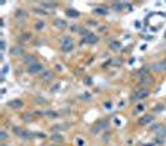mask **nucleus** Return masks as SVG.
<instances>
[{"mask_svg":"<svg viewBox=\"0 0 166 146\" xmlns=\"http://www.w3.org/2000/svg\"><path fill=\"white\" fill-rule=\"evenodd\" d=\"M109 48L111 49V50H114V51H119L121 49V43L118 41V40H113L111 43L109 44Z\"/></svg>","mask_w":166,"mask_h":146,"instance_id":"4468645a","label":"nucleus"},{"mask_svg":"<svg viewBox=\"0 0 166 146\" xmlns=\"http://www.w3.org/2000/svg\"><path fill=\"white\" fill-rule=\"evenodd\" d=\"M44 6H55V3H43Z\"/></svg>","mask_w":166,"mask_h":146,"instance_id":"7c9ffc66","label":"nucleus"},{"mask_svg":"<svg viewBox=\"0 0 166 146\" xmlns=\"http://www.w3.org/2000/svg\"><path fill=\"white\" fill-rule=\"evenodd\" d=\"M94 13L98 14V15H106V14H107V9L104 8V6H98V8L94 10Z\"/></svg>","mask_w":166,"mask_h":146,"instance_id":"f3484780","label":"nucleus"},{"mask_svg":"<svg viewBox=\"0 0 166 146\" xmlns=\"http://www.w3.org/2000/svg\"><path fill=\"white\" fill-rule=\"evenodd\" d=\"M23 119H24L25 121H31V115H29V114H24V115H23Z\"/></svg>","mask_w":166,"mask_h":146,"instance_id":"bb28decb","label":"nucleus"},{"mask_svg":"<svg viewBox=\"0 0 166 146\" xmlns=\"http://www.w3.org/2000/svg\"><path fill=\"white\" fill-rule=\"evenodd\" d=\"M48 116H51V117H56L58 115L56 114H55V113H52V111H48V113H45Z\"/></svg>","mask_w":166,"mask_h":146,"instance_id":"cd10ccee","label":"nucleus"},{"mask_svg":"<svg viewBox=\"0 0 166 146\" xmlns=\"http://www.w3.org/2000/svg\"><path fill=\"white\" fill-rule=\"evenodd\" d=\"M150 69L152 71H155V72H162V71H165L166 70V59L152 63L151 66H150Z\"/></svg>","mask_w":166,"mask_h":146,"instance_id":"423d86ee","label":"nucleus"},{"mask_svg":"<svg viewBox=\"0 0 166 146\" xmlns=\"http://www.w3.org/2000/svg\"><path fill=\"white\" fill-rule=\"evenodd\" d=\"M136 110H137V111H142V110H144V105H142V104L137 105V106H136Z\"/></svg>","mask_w":166,"mask_h":146,"instance_id":"c85d7f7f","label":"nucleus"},{"mask_svg":"<svg viewBox=\"0 0 166 146\" xmlns=\"http://www.w3.org/2000/svg\"><path fill=\"white\" fill-rule=\"evenodd\" d=\"M26 71L29 72V74H38V72H40V71H44L43 70V65L40 64V63H34V64H31V65H29L28 66V69H26Z\"/></svg>","mask_w":166,"mask_h":146,"instance_id":"0eeeda50","label":"nucleus"},{"mask_svg":"<svg viewBox=\"0 0 166 146\" xmlns=\"http://www.w3.org/2000/svg\"><path fill=\"white\" fill-rule=\"evenodd\" d=\"M54 25L56 26L58 29H60V30H64L68 26V24H66V21L64 19H55L54 20Z\"/></svg>","mask_w":166,"mask_h":146,"instance_id":"f8f14e48","label":"nucleus"},{"mask_svg":"<svg viewBox=\"0 0 166 146\" xmlns=\"http://www.w3.org/2000/svg\"><path fill=\"white\" fill-rule=\"evenodd\" d=\"M6 71H8V65H5V66L3 67V74H5Z\"/></svg>","mask_w":166,"mask_h":146,"instance_id":"f704fd0d","label":"nucleus"},{"mask_svg":"<svg viewBox=\"0 0 166 146\" xmlns=\"http://www.w3.org/2000/svg\"><path fill=\"white\" fill-rule=\"evenodd\" d=\"M23 63H24V64H28V66H29V65L36 63V59H35L34 55H30V54H28V55H25V56L23 58Z\"/></svg>","mask_w":166,"mask_h":146,"instance_id":"ddd939ff","label":"nucleus"},{"mask_svg":"<svg viewBox=\"0 0 166 146\" xmlns=\"http://www.w3.org/2000/svg\"><path fill=\"white\" fill-rule=\"evenodd\" d=\"M79 33H80V34H81V35L84 36V39H85V38H86V36H87V35L90 34V31H89L87 29H85V28H80V30H79Z\"/></svg>","mask_w":166,"mask_h":146,"instance_id":"4be33fe9","label":"nucleus"},{"mask_svg":"<svg viewBox=\"0 0 166 146\" xmlns=\"http://www.w3.org/2000/svg\"><path fill=\"white\" fill-rule=\"evenodd\" d=\"M122 6H124V4L120 3V2H115V3L111 4V8H113L114 10H116V11H120V10L122 9Z\"/></svg>","mask_w":166,"mask_h":146,"instance_id":"6ab92c4d","label":"nucleus"},{"mask_svg":"<svg viewBox=\"0 0 166 146\" xmlns=\"http://www.w3.org/2000/svg\"><path fill=\"white\" fill-rule=\"evenodd\" d=\"M34 28H35L36 30H38V31H40V30H43V29L45 28V23H44L43 20H40V19H39L38 21H36V23H35Z\"/></svg>","mask_w":166,"mask_h":146,"instance_id":"a211bd4d","label":"nucleus"},{"mask_svg":"<svg viewBox=\"0 0 166 146\" xmlns=\"http://www.w3.org/2000/svg\"><path fill=\"white\" fill-rule=\"evenodd\" d=\"M60 49L64 52H70L74 49V43H72V39L70 38V36H64V38L61 39Z\"/></svg>","mask_w":166,"mask_h":146,"instance_id":"f03ea898","label":"nucleus"},{"mask_svg":"<svg viewBox=\"0 0 166 146\" xmlns=\"http://www.w3.org/2000/svg\"><path fill=\"white\" fill-rule=\"evenodd\" d=\"M149 94H150V91L147 90V89H145V87H142V89H139L137 91H135V93L133 94V96H131V101L142 100V99H145V98H147V96H149Z\"/></svg>","mask_w":166,"mask_h":146,"instance_id":"20e7f679","label":"nucleus"},{"mask_svg":"<svg viewBox=\"0 0 166 146\" xmlns=\"http://www.w3.org/2000/svg\"><path fill=\"white\" fill-rule=\"evenodd\" d=\"M25 16H26V14L24 13V10L20 9V10L16 11V17H25Z\"/></svg>","mask_w":166,"mask_h":146,"instance_id":"393cba45","label":"nucleus"},{"mask_svg":"<svg viewBox=\"0 0 166 146\" xmlns=\"http://www.w3.org/2000/svg\"><path fill=\"white\" fill-rule=\"evenodd\" d=\"M111 106H113V104L110 102V101H106V102H105V107H107V109H111Z\"/></svg>","mask_w":166,"mask_h":146,"instance_id":"c756f323","label":"nucleus"},{"mask_svg":"<svg viewBox=\"0 0 166 146\" xmlns=\"http://www.w3.org/2000/svg\"><path fill=\"white\" fill-rule=\"evenodd\" d=\"M150 130L157 136V137H164V136H166V127L165 126H162L161 124H155V125H152L151 127H150Z\"/></svg>","mask_w":166,"mask_h":146,"instance_id":"39448f33","label":"nucleus"},{"mask_svg":"<svg viewBox=\"0 0 166 146\" xmlns=\"http://www.w3.org/2000/svg\"><path fill=\"white\" fill-rule=\"evenodd\" d=\"M31 38V35L29 34V33H25V34H21L20 36H19V40H21V41H26V40H29Z\"/></svg>","mask_w":166,"mask_h":146,"instance_id":"412c9836","label":"nucleus"},{"mask_svg":"<svg viewBox=\"0 0 166 146\" xmlns=\"http://www.w3.org/2000/svg\"><path fill=\"white\" fill-rule=\"evenodd\" d=\"M91 83H93V80H91V78H86V80H85V84H86V85H90Z\"/></svg>","mask_w":166,"mask_h":146,"instance_id":"2f4dec72","label":"nucleus"},{"mask_svg":"<svg viewBox=\"0 0 166 146\" xmlns=\"http://www.w3.org/2000/svg\"><path fill=\"white\" fill-rule=\"evenodd\" d=\"M50 146H59V145H50Z\"/></svg>","mask_w":166,"mask_h":146,"instance_id":"4c0bfd02","label":"nucleus"},{"mask_svg":"<svg viewBox=\"0 0 166 146\" xmlns=\"http://www.w3.org/2000/svg\"><path fill=\"white\" fill-rule=\"evenodd\" d=\"M0 146H8V145H4V144H2V145H0Z\"/></svg>","mask_w":166,"mask_h":146,"instance_id":"e433bc0d","label":"nucleus"},{"mask_svg":"<svg viewBox=\"0 0 166 146\" xmlns=\"http://www.w3.org/2000/svg\"><path fill=\"white\" fill-rule=\"evenodd\" d=\"M71 31H78V25H72L71 26Z\"/></svg>","mask_w":166,"mask_h":146,"instance_id":"473e14b6","label":"nucleus"},{"mask_svg":"<svg viewBox=\"0 0 166 146\" xmlns=\"http://www.w3.org/2000/svg\"><path fill=\"white\" fill-rule=\"evenodd\" d=\"M14 134L17 136V137H20L21 140H30L33 137V134L29 133L28 130L25 129H21V127H14Z\"/></svg>","mask_w":166,"mask_h":146,"instance_id":"7ed1b4c3","label":"nucleus"},{"mask_svg":"<svg viewBox=\"0 0 166 146\" xmlns=\"http://www.w3.org/2000/svg\"><path fill=\"white\" fill-rule=\"evenodd\" d=\"M8 106L10 109H13V110H19V109H21L24 106V101L20 99H13L11 101L8 102Z\"/></svg>","mask_w":166,"mask_h":146,"instance_id":"6e6552de","label":"nucleus"},{"mask_svg":"<svg viewBox=\"0 0 166 146\" xmlns=\"http://www.w3.org/2000/svg\"><path fill=\"white\" fill-rule=\"evenodd\" d=\"M85 43H87V44H95V43H98V38H96L93 33H90L86 38H85Z\"/></svg>","mask_w":166,"mask_h":146,"instance_id":"2eb2a0df","label":"nucleus"},{"mask_svg":"<svg viewBox=\"0 0 166 146\" xmlns=\"http://www.w3.org/2000/svg\"><path fill=\"white\" fill-rule=\"evenodd\" d=\"M107 126H109V121L106 119H100V120H98L93 125V127H91V133H93V134H98V133L105 130Z\"/></svg>","mask_w":166,"mask_h":146,"instance_id":"f257e3e1","label":"nucleus"},{"mask_svg":"<svg viewBox=\"0 0 166 146\" xmlns=\"http://www.w3.org/2000/svg\"><path fill=\"white\" fill-rule=\"evenodd\" d=\"M154 111H155V113H162V111H164V105H161V104H160V105H156V106L154 107Z\"/></svg>","mask_w":166,"mask_h":146,"instance_id":"b1692460","label":"nucleus"},{"mask_svg":"<svg viewBox=\"0 0 166 146\" xmlns=\"http://www.w3.org/2000/svg\"><path fill=\"white\" fill-rule=\"evenodd\" d=\"M65 14H66V16H70V17H79L80 16V13L76 11L75 9H68L65 11Z\"/></svg>","mask_w":166,"mask_h":146,"instance_id":"dca6fc26","label":"nucleus"},{"mask_svg":"<svg viewBox=\"0 0 166 146\" xmlns=\"http://www.w3.org/2000/svg\"><path fill=\"white\" fill-rule=\"evenodd\" d=\"M5 140H8V134L4 130H2L0 131V141H5Z\"/></svg>","mask_w":166,"mask_h":146,"instance_id":"5701e85b","label":"nucleus"},{"mask_svg":"<svg viewBox=\"0 0 166 146\" xmlns=\"http://www.w3.org/2000/svg\"><path fill=\"white\" fill-rule=\"evenodd\" d=\"M50 140H52V141H55V142H60V141L64 140V137H63L60 134H54V135L50 137Z\"/></svg>","mask_w":166,"mask_h":146,"instance_id":"aec40b11","label":"nucleus"},{"mask_svg":"<svg viewBox=\"0 0 166 146\" xmlns=\"http://www.w3.org/2000/svg\"><path fill=\"white\" fill-rule=\"evenodd\" d=\"M5 50V41H2V51Z\"/></svg>","mask_w":166,"mask_h":146,"instance_id":"72a5a7b5","label":"nucleus"},{"mask_svg":"<svg viewBox=\"0 0 166 146\" xmlns=\"http://www.w3.org/2000/svg\"><path fill=\"white\" fill-rule=\"evenodd\" d=\"M59 87H60V84H56V85H54V86L51 87V91H52V93H56V91L59 90Z\"/></svg>","mask_w":166,"mask_h":146,"instance_id":"a878e982","label":"nucleus"},{"mask_svg":"<svg viewBox=\"0 0 166 146\" xmlns=\"http://www.w3.org/2000/svg\"><path fill=\"white\" fill-rule=\"evenodd\" d=\"M152 120H154L152 115H150V114H146V115H144L142 117H140V120H139V124H140L141 126H144V125L150 124Z\"/></svg>","mask_w":166,"mask_h":146,"instance_id":"9b49d317","label":"nucleus"},{"mask_svg":"<svg viewBox=\"0 0 166 146\" xmlns=\"http://www.w3.org/2000/svg\"><path fill=\"white\" fill-rule=\"evenodd\" d=\"M78 145H84V141L83 140H78Z\"/></svg>","mask_w":166,"mask_h":146,"instance_id":"c9c22d12","label":"nucleus"},{"mask_svg":"<svg viewBox=\"0 0 166 146\" xmlns=\"http://www.w3.org/2000/svg\"><path fill=\"white\" fill-rule=\"evenodd\" d=\"M10 54L13 56H20L21 54H24V46L21 45H14L10 49Z\"/></svg>","mask_w":166,"mask_h":146,"instance_id":"9d476101","label":"nucleus"},{"mask_svg":"<svg viewBox=\"0 0 166 146\" xmlns=\"http://www.w3.org/2000/svg\"><path fill=\"white\" fill-rule=\"evenodd\" d=\"M52 78H54V72L50 71V70H44V71H41V74H40V80L44 81V83L50 81Z\"/></svg>","mask_w":166,"mask_h":146,"instance_id":"1a4fd4ad","label":"nucleus"}]
</instances>
